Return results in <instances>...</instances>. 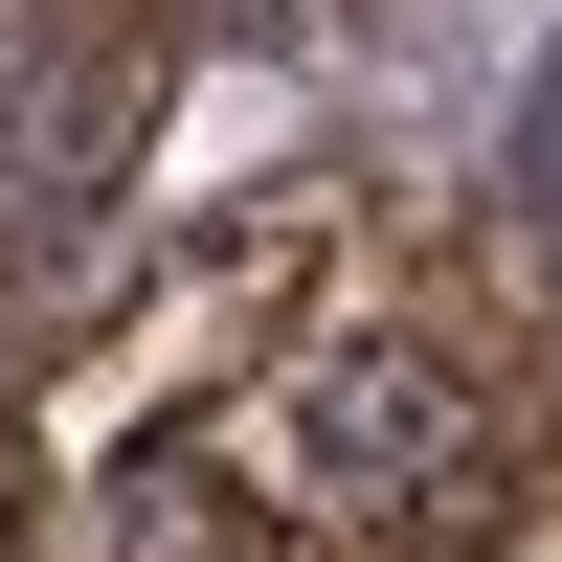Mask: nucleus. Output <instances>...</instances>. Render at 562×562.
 <instances>
[{
	"label": "nucleus",
	"mask_w": 562,
	"mask_h": 562,
	"mask_svg": "<svg viewBox=\"0 0 562 562\" xmlns=\"http://www.w3.org/2000/svg\"><path fill=\"white\" fill-rule=\"evenodd\" d=\"M315 473H338V495H428V473H473L450 360H338V383H315Z\"/></svg>",
	"instance_id": "1"
},
{
	"label": "nucleus",
	"mask_w": 562,
	"mask_h": 562,
	"mask_svg": "<svg viewBox=\"0 0 562 562\" xmlns=\"http://www.w3.org/2000/svg\"><path fill=\"white\" fill-rule=\"evenodd\" d=\"M518 180H540V225H562V90H540V113H518Z\"/></svg>",
	"instance_id": "2"
}]
</instances>
